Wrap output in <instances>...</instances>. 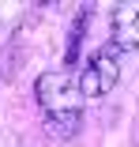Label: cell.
Segmentation results:
<instances>
[{
	"instance_id": "1",
	"label": "cell",
	"mask_w": 139,
	"mask_h": 147,
	"mask_svg": "<svg viewBox=\"0 0 139 147\" xmlns=\"http://www.w3.org/2000/svg\"><path fill=\"white\" fill-rule=\"evenodd\" d=\"M117 79H120V49L113 42H105L90 61L83 64L79 91H83V98H102V94H109L117 87Z\"/></svg>"
},
{
	"instance_id": "2",
	"label": "cell",
	"mask_w": 139,
	"mask_h": 147,
	"mask_svg": "<svg viewBox=\"0 0 139 147\" xmlns=\"http://www.w3.org/2000/svg\"><path fill=\"white\" fill-rule=\"evenodd\" d=\"M34 94H38L45 117L49 113H79V106H83V91H79V83H72L68 72H41L34 83Z\"/></svg>"
},
{
	"instance_id": "3",
	"label": "cell",
	"mask_w": 139,
	"mask_h": 147,
	"mask_svg": "<svg viewBox=\"0 0 139 147\" xmlns=\"http://www.w3.org/2000/svg\"><path fill=\"white\" fill-rule=\"evenodd\" d=\"M120 53L139 49V4H117L113 8V34H109Z\"/></svg>"
},
{
	"instance_id": "4",
	"label": "cell",
	"mask_w": 139,
	"mask_h": 147,
	"mask_svg": "<svg viewBox=\"0 0 139 147\" xmlns=\"http://www.w3.org/2000/svg\"><path fill=\"white\" fill-rule=\"evenodd\" d=\"M79 125H83V109H79V113H49V117H45V132H49V136H57V140L75 136Z\"/></svg>"
},
{
	"instance_id": "5",
	"label": "cell",
	"mask_w": 139,
	"mask_h": 147,
	"mask_svg": "<svg viewBox=\"0 0 139 147\" xmlns=\"http://www.w3.org/2000/svg\"><path fill=\"white\" fill-rule=\"evenodd\" d=\"M83 30H87V15H79V19L72 23V34H68V53H64V64H68V68H75V53H79L83 38H87Z\"/></svg>"
}]
</instances>
